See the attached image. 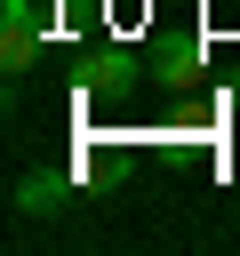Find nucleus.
I'll return each instance as SVG.
<instances>
[{"label":"nucleus","mask_w":240,"mask_h":256,"mask_svg":"<svg viewBox=\"0 0 240 256\" xmlns=\"http://www.w3.org/2000/svg\"><path fill=\"white\" fill-rule=\"evenodd\" d=\"M40 48H48V16H40V0H0V72H8V88L40 64Z\"/></svg>","instance_id":"obj_1"},{"label":"nucleus","mask_w":240,"mask_h":256,"mask_svg":"<svg viewBox=\"0 0 240 256\" xmlns=\"http://www.w3.org/2000/svg\"><path fill=\"white\" fill-rule=\"evenodd\" d=\"M72 208V176L64 168H24L16 176V216H64Z\"/></svg>","instance_id":"obj_2"},{"label":"nucleus","mask_w":240,"mask_h":256,"mask_svg":"<svg viewBox=\"0 0 240 256\" xmlns=\"http://www.w3.org/2000/svg\"><path fill=\"white\" fill-rule=\"evenodd\" d=\"M152 80H160V88H192V80H200V40H168V48L152 56Z\"/></svg>","instance_id":"obj_3"},{"label":"nucleus","mask_w":240,"mask_h":256,"mask_svg":"<svg viewBox=\"0 0 240 256\" xmlns=\"http://www.w3.org/2000/svg\"><path fill=\"white\" fill-rule=\"evenodd\" d=\"M128 80H136V56H128V48H96V56H88V88H96V96H104V88L120 96Z\"/></svg>","instance_id":"obj_4"}]
</instances>
